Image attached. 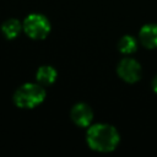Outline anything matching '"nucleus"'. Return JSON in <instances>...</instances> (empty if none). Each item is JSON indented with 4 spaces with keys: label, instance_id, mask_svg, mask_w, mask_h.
Instances as JSON below:
<instances>
[{
    "label": "nucleus",
    "instance_id": "nucleus-1",
    "mask_svg": "<svg viewBox=\"0 0 157 157\" xmlns=\"http://www.w3.org/2000/svg\"><path fill=\"white\" fill-rule=\"evenodd\" d=\"M119 140L118 130L113 125L105 123L90 125L86 132L87 145L97 152H112L117 148Z\"/></svg>",
    "mask_w": 157,
    "mask_h": 157
},
{
    "label": "nucleus",
    "instance_id": "nucleus-2",
    "mask_svg": "<svg viewBox=\"0 0 157 157\" xmlns=\"http://www.w3.org/2000/svg\"><path fill=\"white\" fill-rule=\"evenodd\" d=\"M45 98V90L44 86L40 83H33L27 82L22 86H20L15 94H13V102L18 108L23 109H32L37 105H39Z\"/></svg>",
    "mask_w": 157,
    "mask_h": 157
},
{
    "label": "nucleus",
    "instance_id": "nucleus-3",
    "mask_svg": "<svg viewBox=\"0 0 157 157\" xmlns=\"http://www.w3.org/2000/svg\"><path fill=\"white\" fill-rule=\"evenodd\" d=\"M25 33L32 39H44L50 32L49 20L40 13L28 15L22 23Z\"/></svg>",
    "mask_w": 157,
    "mask_h": 157
},
{
    "label": "nucleus",
    "instance_id": "nucleus-4",
    "mask_svg": "<svg viewBox=\"0 0 157 157\" xmlns=\"http://www.w3.org/2000/svg\"><path fill=\"white\" fill-rule=\"evenodd\" d=\"M117 72L123 81L128 83H134L137 82L141 77V65L132 58H125L119 61L117 66Z\"/></svg>",
    "mask_w": 157,
    "mask_h": 157
},
{
    "label": "nucleus",
    "instance_id": "nucleus-5",
    "mask_svg": "<svg viewBox=\"0 0 157 157\" xmlns=\"http://www.w3.org/2000/svg\"><path fill=\"white\" fill-rule=\"evenodd\" d=\"M71 120L80 128H88L93 120V110L86 103H76L70 112Z\"/></svg>",
    "mask_w": 157,
    "mask_h": 157
},
{
    "label": "nucleus",
    "instance_id": "nucleus-6",
    "mask_svg": "<svg viewBox=\"0 0 157 157\" xmlns=\"http://www.w3.org/2000/svg\"><path fill=\"white\" fill-rule=\"evenodd\" d=\"M140 43L147 49L157 48V23L145 25L139 33Z\"/></svg>",
    "mask_w": 157,
    "mask_h": 157
},
{
    "label": "nucleus",
    "instance_id": "nucleus-7",
    "mask_svg": "<svg viewBox=\"0 0 157 157\" xmlns=\"http://www.w3.org/2000/svg\"><path fill=\"white\" fill-rule=\"evenodd\" d=\"M56 70L50 66V65H43L40 66L37 72H36V78L37 82L40 83L42 86H50L52 83H54V81L56 80Z\"/></svg>",
    "mask_w": 157,
    "mask_h": 157
},
{
    "label": "nucleus",
    "instance_id": "nucleus-8",
    "mask_svg": "<svg viewBox=\"0 0 157 157\" xmlns=\"http://www.w3.org/2000/svg\"><path fill=\"white\" fill-rule=\"evenodd\" d=\"M22 29H23L22 23L16 18H10V20L5 21L2 23V26H1V31H2L4 36L6 38H9V39L16 38Z\"/></svg>",
    "mask_w": 157,
    "mask_h": 157
},
{
    "label": "nucleus",
    "instance_id": "nucleus-9",
    "mask_svg": "<svg viewBox=\"0 0 157 157\" xmlns=\"http://www.w3.org/2000/svg\"><path fill=\"white\" fill-rule=\"evenodd\" d=\"M118 49L123 54H131L137 49V40L132 36H123L118 42Z\"/></svg>",
    "mask_w": 157,
    "mask_h": 157
},
{
    "label": "nucleus",
    "instance_id": "nucleus-10",
    "mask_svg": "<svg viewBox=\"0 0 157 157\" xmlns=\"http://www.w3.org/2000/svg\"><path fill=\"white\" fill-rule=\"evenodd\" d=\"M152 88H153V91L157 93V76L153 78V81H152Z\"/></svg>",
    "mask_w": 157,
    "mask_h": 157
}]
</instances>
